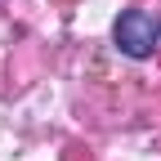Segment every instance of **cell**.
I'll return each instance as SVG.
<instances>
[{
	"label": "cell",
	"mask_w": 161,
	"mask_h": 161,
	"mask_svg": "<svg viewBox=\"0 0 161 161\" xmlns=\"http://www.w3.org/2000/svg\"><path fill=\"white\" fill-rule=\"evenodd\" d=\"M116 49L121 54H130V58H152L157 45H161V27H157V18H148L143 9H125L116 18Z\"/></svg>",
	"instance_id": "6da1fadb"
}]
</instances>
